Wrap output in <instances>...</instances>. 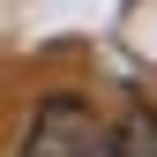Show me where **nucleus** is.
I'll use <instances>...</instances> for the list:
<instances>
[{
	"label": "nucleus",
	"instance_id": "nucleus-1",
	"mask_svg": "<svg viewBox=\"0 0 157 157\" xmlns=\"http://www.w3.org/2000/svg\"><path fill=\"white\" fill-rule=\"evenodd\" d=\"M23 157H105V127L82 97H45L23 127Z\"/></svg>",
	"mask_w": 157,
	"mask_h": 157
},
{
	"label": "nucleus",
	"instance_id": "nucleus-2",
	"mask_svg": "<svg viewBox=\"0 0 157 157\" xmlns=\"http://www.w3.org/2000/svg\"><path fill=\"white\" fill-rule=\"evenodd\" d=\"M105 157H157V112L127 105L120 127H105Z\"/></svg>",
	"mask_w": 157,
	"mask_h": 157
}]
</instances>
